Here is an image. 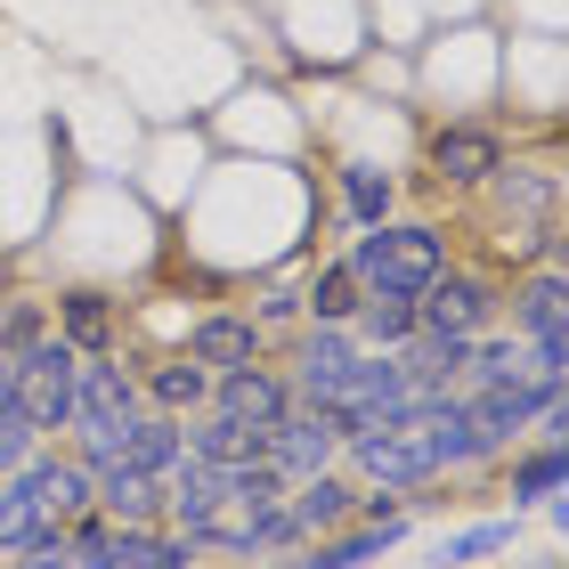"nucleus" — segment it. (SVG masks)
I'll return each mask as SVG.
<instances>
[{"mask_svg":"<svg viewBox=\"0 0 569 569\" xmlns=\"http://www.w3.org/2000/svg\"><path fill=\"white\" fill-rule=\"evenodd\" d=\"M342 261L350 277L367 284V293H423V284L456 261V237L439 220H375V228H358V237L342 244Z\"/></svg>","mask_w":569,"mask_h":569,"instance_id":"1","label":"nucleus"},{"mask_svg":"<svg viewBox=\"0 0 569 569\" xmlns=\"http://www.w3.org/2000/svg\"><path fill=\"white\" fill-rule=\"evenodd\" d=\"M73 375H82V350L49 326L41 342L17 350V399H9V407H17L41 439H66V431H73Z\"/></svg>","mask_w":569,"mask_h":569,"instance_id":"2","label":"nucleus"},{"mask_svg":"<svg viewBox=\"0 0 569 569\" xmlns=\"http://www.w3.org/2000/svg\"><path fill=\"white\" fill-rule=\"evenodd\" d=\"M423 163H431V188H448V196H480L488 179L512 163V139L497 131V122H480V114H448V122H439V131L423 139Z\"/></svg>","mask_w":569,"mask_h":569,"instance_id":"3","label":"nucleus"},{"mask_svg":"<svg viewBox=\"0 0 569 569\" xmlns=\"http://www.w3.org/2000/svg\"><path fill=\"white\" fill-rule=\"evenodd\" d=\"M416 318H423V333H456V342H472V333L505 326V277H488L472 261H448L416 293Z\"/></svg>","mask_w":569,"mask_h":569,"instance_id":"4","label":"nucleus"},{"mask_svg":"<svg viewBox=\"0 0 569 569\" xmlns=\"http://www.w3.org/2000/svg\"><path fill=\"white\" fill-rule=\"evenodd\" d=\"M416 439H423V456H431L439 480H480V472H497V456H488V439H480V423H472V407H463V391H423Z\"/></svg>","mask_w":569,"mask_h":569,"instance_id":"5","label":"nucleus"},{"mask_svg":"<svg viewBox=\"0 0 569 569\" xmlns=\"http://www.w3.org/2000/svg\"><path fill=\"white\" fill-rule=\"evenodd\" d=\"M358 367V333L350 326H293L284 333V382H293V407H318L350 382Z\"/></svg>","mask_w":569,"mask_h":569,"instance_id":"6","label":"nucleus"},{"mask_svg":"<svg viewBox=\"0 0 569 569\" xmlns=\"http://www.w3.org/2000/svg\"><path fill=\"white\" fill-rule=\"evenodd\" d=\"M342 472L358 480V488H439V472H431V456H423V439L416 431H358V439H342Z\"/></svg>","mask_w":569,"mask_h":569,"instance_id":"7","label":"nucleus"},{"mask_svg":"<svg viewBox=\"0 0 569 569\" xmlns=\"http://www.w3.org/2000/svg\"><path fill=\"white\" fill-rule=\"evenodd\" d=\"M407 529L416 521H342V529L309 537V546H293V553H277L269 569H375V561H391L407 546Z\"/></svg>","mask_w":569,"mask_h":569,"instance_id":"8","label":"nucleus"},{"mask_svg":"<svg viewBox=\"0 0 569 569\" xmlns=\"http://www.w3.org/2000/svg\"><path fill=\"white\" fill-rule=\"evenodd\" d=\"M9 488H17V497H33L41 521H73V512H90V472L58 448V439L24 456L17 472H9Z\"/></svg>","mask_w":569,"mask_h":569,"instance_id":"9","label":"nucleus"},{"mask_svg":"<svg viewBox=\"0 0 569 569\" xmlns=\"http://www.w3.org/2000/svg\"><path fill=\"white\" fill-rule=\"evenodd\" d=\"M212 407L220 416H237V423H284L293 416V382H284V367L277 358H252V367H228V375H212Z\"/></svg>","mask_w":569,"mask_h":569,"instance_id":"10","label":"nucleus"},{"mask_svg":"<svg viewBox=\"0 0 569 569\" xmlns=\"http://www.w3.org/2000/svg\"><path fill=\"white\" fill-rule=\"evenodd\" d=\"M505 326L521 333L529 350L537 342H569V277H561V261H546L521 284H505Z\"/></svg>","mask_w":569,"mask_h":569,"instance_id":"11","label":"nucleus"},{"mask_svg":"<svg viewBox=\"0 0 569 569\" xmlns=\"http://www.w3.org/2000/svg\"><path fill=\"white\" fill-rule=\"evenodd\" d=\"M179 350L196 358V367H252V358H269V333L244 318V309H203V318H188V333H179Z\"/></svg>","mask_w":569,"mask_h":569,"instance_id":"12","label":"nucleus"},{"mask_svg":"<svg viewBox=\"0 0 569 569\" xmlns=\"http://www.w3.org/2000/svg\"><path fill=\"white\" fill-rule=\"evenodd\" d=\"M497 480H505L512 512H546V505H561V439L529 431L521 448H505V456H497Z\"/></svg>","mask_w":569,"mask_h":569,"instance_id":"13","label":"nucleus"},{"mask_svg":"<svg viewBox=\"0 0 569 569\" xmlns=\"http://www.w3.org/2000/svg\"><path fill=\"white\" fill-rule=\"evenodd\" d=\"M220 512H228V472L203 463V456H179L163 472V521L171 529H203V521H220Z\"/></svg>","mask_w":569,"mask_h":569,"instance_id":"14","label":"nucleus"},{"mask_svg":"<svg viewBox=\"0 0 569 569\" xmlns=\"http://www.w3.org/2000/svg\"><path fill=\"white\" fill-rule=\"evenodd\" d=\"M179 456H188V416H163V407H139V416H122L114 463H131V472L163 480V472H171Z\"/></svg>","mask_w":569,"mask_h":569,"instance_id":"15","label":"nucleus"},{"mask_svg":"<svg viewBox=\"0 0 569 569\" xmlns=\"http://www.w3.org/2000/svg\"><path fill=\"white\" fill-rule=\"evenodd\" d=\"M284 505H293L301 546H309V537H326V529L358 521V480L342 472V463H326V472H309V480H293V488H284Z\"/></svg>","mask_w":569,"mask_h":569,"instance_id":"16","label":"nucleus"},{"mask_svg":"<svg viewBox=\"0 0 569 569\" xmlns=\"http://www.w3.org/2000/svg\"><path fill=\"white\" fill-rule=\"evenodd\" d=\"M49 326H58L73 350H122V301L98 293V284H73V293H58V301H49Z\"/></svg>","mask_w":569,"mask_h":569,"instance_id":"17","label":"nucleus"},{"mask_svg":"<svg viewBox=\"0 0 569 569\" xmlns=\"http://www.w3.org/2000/svg\"><path fill=\"white\" fill-rule=\"evenodd\" d=\"M277 431V423H269ZM269 431L261 423H237V416H220V407H196L188 416V456H203V463H269Z\"/></svg>","mask_w":569,"mask_h":569,"instance_id":"18","label":"nucleus"},{"mask_svg":"<svg viewBox=\"0 0 569 569\" xmlns=\"http://www.w3.org/2000/svg\"><path fill=\"white\" fill-rule=\"evenodd\" d=\"M139 399L163 407V416H196V407H212V367H196L188 350L147 358V367H139Z\"/></svg>","mask_w":569,"mask_h":569,"instance_id":"19","label":"nucleus"},{"mask_svg":"<svg viewBox=\"0 0 569 569\" xmlns=\"http://www.w3.org/2000/svg\"><path fill=\"white\" fill-rule=\"evenodd\" d=\"M342 456V439H333L326 423H318V407H293L277 431H269V463L284 480H309V472H326V463Z\"/></svg>","mask_w":569,"mask_h":569,"instance_id":"20","label":"nucleus"},{"mask_svg":"<svg viewBox=\"0 0 569 569\" xmlns=\"http://www.w3.org/2000/svg\"><path fill=\"white\" fill-rule=\"evenodd\" d=\"M358 301H367V284L350 277L342 252H326V261L301 277V326H350V318H358Z\"/></svg>","mask_w":569,"mask_h":569,"instance_id":"21","label":"nucleus"},{"mask_svg":"<svg viewBox=\"0 0 569 569\" xmlns=\"http://www.w3.org/2000/svg\"><path fill=\"white\" fill-rule=\"evenodd\" d=\"M521 546V512H497V521H463V529H439L431 546V569H480Z\"/></svg>","mask_w":569,"mask_h":569,"instance_id":"22","label":"nucleus"},{"mask_svg":"<svg viewBox=\"0 0 569 569\" xmlns=\"http://www.w3.org/2000/svg\"><path fill=\"white\" fill-rule=\"evenodd\" d=\"M333 196H342V220L350 228H375V220H391L399 212V171H382V163H342L333 171Z\"/></svg>","mask_w":569,"mask_h":569,"instance_id":"23","label":"nucleus"},{"mask_svg":"<svg viewBox=\"0 0 569 569\" xmlns=\"http://www.w3.org/2000/svg\"><path fill=\"white\" fill-rule=\"evenodd\" d=\"M497 212H512V220H529V228H553V203H561V188H553V171H537V163H505L497 179L480 188Z\"/></svg>","mask_w":569,"mask_h":569,"instance_id":"24","label":"nucleus"},{"mask_svg":"<svg viewBox=\"0 0 569 569\" xmlns=\"http://www.w3.org/2000/svg\"><path fill=\"white\" fill-rule=\"evenodd\" d=\"M90 505L107 521H163V480L131 472V463H107V472H90Z\"/></svg>","mask_w":569,"mask_h":569,"instance_id":"25","label":"nucleus"},{"mask_svg":"<svg viewBox=\"0 0 569 569\" xmlns=\"http://www.w3.org/2000/svg\"><path fill=\"white\" fill-rule=\"evenodd\" d=\"M350 333H358V350H407L423 333L416 293H367V301H358V318H350Z\"/></svg>","mask_w":569,"mask_h":569,"instance_id":"26","label":"nucleus"},{"mask_svg":"<svg viewBox=\"0 0 569 569\" xmlns=\"http://www.w3.org/2000/svg\"><path fill=\"white\" fill-rule=\"evenodd\" d=\"M284 480L277 463H228V512H269V505H284Z\"/></svg>","mask_w":569,"mask_h":569,"instance_id":"27","label":"nucleus"},{"mask_svg":"<svg viewBox=\"0 0 569 569\" xmlns=\"http://www.w3.org/2000/svg\"><path fill=\"white\" fill-rule=\"evenodd\" d=\"M244 318L261 326L269 342H277V333H293V326H301V284H261V293H252V309H244Z\"/></svg>","mask_w":569,"mask_h":569,"instance_id":"28","label":"nucleus"},{"mask_svg":"<svg viewBox=\"0 0 569 569\" xmlns=\"http://www.w3.org/2000/svg\"><path fill=\"white\" fill-rule=\"evenodd\" d=\"M244 529H252V546H261V561H277V553H293V546H301V521H293V505L244 512Z\"/></svg>","mask_w":569,"mask_h":569,"instance_id":"29","label":"nucleus"},{"mask_svg":"<svg viewBox=\"0 0 569 569\" xmlns=\"http://www.w3.org/2000/svg\"><path fill=\"white\" fill-rule=\"evenodd\" d=\"M41 333H49V301H33V293H9V301H0V342H9V350L41 342Z\"/></svg>","mask_w":569,"mask_h":569,"instance_id":"30","label":"nucleus"},{"mask_svg":"<svg viewBox=\"0 0 569 569\" xmlns=\"http://www.w3.org/2000/svg\"><path fill=\"white\" fill-rule=\"evenodd\" d=\"M9 569H73V553H66V521H41V529L9 553Z\"/></svg>","mask_w":569,"mask_h":569,"instance_id":"31","label":"nucleus"},{"mask_svg":"<svg viewBox=\"0 0 569 569\" xmlns=\"http://www.w3.org/2000/svg\"><path fill=\"white\" fill-rule=\"evenodd\" d=\"M33 529H41V512H33V497H17V488L0 480V553H17L24 537H33Z\"/></svg>","mask_w":569,"mask_h":569,"instance_id":"32","label":"nucleus"},{"mask_svg":"<svg viewBox=\"0 0 569 569\" xmlns=\"http://www.w3.org/2000/svg\"><path fill=\"white\" fill-rule=\"evenodd\" d=\"M33 448H49V439H41L33 423H24L17 407H0V480H9V472H17V463L33 456Z\"/></svg>","mask_w":569,"mask_h":569,"instance_id":"33","label":"nucleus"},{"mask_svg":"<svg viewBox=\"0 0 569 569\" xmlns=\"http://www.w3.org/2000/svg\"><path fill=\"white\" fill-rule=\"evenodd\" d=\"M9 399H17V350L0 342V407H9Z\"/></svg>","mask_w":569,"mask_h":569,"instance_id":"34","label":"nucleus"},{"mask_svg":"<svg viewBox=\"0 0 569 569\" xmlns=\"http://www.w3.org/2000/svg\"><path fill=\"white\" fill-rule=\"evenodd\" d=\"M521 569H561V561H521Z\"/></svg>","mask_w":569,"mask_h":569,"instance_id":"35","label":"nucleus"},{"mask_svg":"<svg viewBox=\"0 0 569 569\" xmlns=\"http://www.w3.org/2000/svg\"><path fill=\"white\" fill-rule=\"evenodd\" d=\"M0 569H9V553H0Z\"/></svg>","mask_w":569,"mask_h":569,"instance_id":"36","label":"nucleus"}]
</instances>
